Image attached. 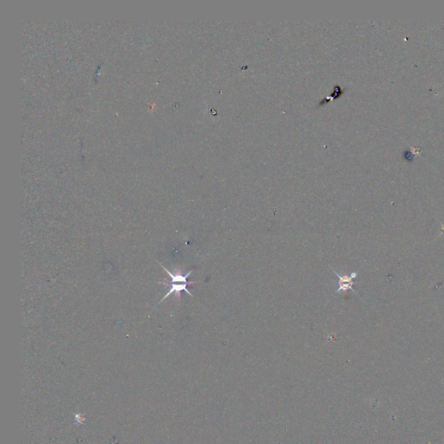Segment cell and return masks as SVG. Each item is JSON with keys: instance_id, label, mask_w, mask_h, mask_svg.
<instances>
[{"instance_id": "7a4b0ae2", "label": "cell", "mask_w": 444, "mask_h": 444, "mask_svg": "<svg viewBox=\"0 0 444 444\" xmlns=\"http://www.w3.org/2000/svg\"><path fill=\"white\" fill-rule=\"evenodd\" d=\"M196 282H186V283H177V282H170V284H166V283H164V282H159V284H166V286H170V288L168 292H166V295L162 298V300H160V302H159V304L160 303H162L165 300H166V298L170 297V295H172V294H176L177 297L180 298V292H182L184 291L186 292V294L190 295V297L193 298V295L192 294L188 291V284H196Z\"/></svg>"}, {"instance_id": "6da1fadb", "label": "cell", "mask_w": 444, "mask_h": 444, "mask_svg": "<svg viewBox=\"0 0 444 444\" xmlns=\"http://www.w3.org/2000/svg\"><path fill=\"white\" fill-rule=\"evenodd\" d=\"M333 272L336 274V277L340 278V280H338V288L336 289V294H338L340 292H346L347 291L354 292H356L353 289V284H355L356 282L354 280L355 278H356V276H358V272H352L350 274H344L340 275V274H338L336 271H334L332 270Z\"/></svg>"}]
</instances>
